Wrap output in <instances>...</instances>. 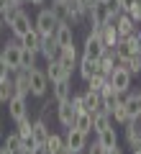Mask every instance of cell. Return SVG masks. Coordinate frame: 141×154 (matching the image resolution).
Segmentation results:
<instances>
[{
  "label": "cell",
  "mask_w": 141,
  "mask_h": 154,
  "mask_svg": "<svg viewBox=\"0 0 141 154\" xmlns=\"http://www.w3.org/2000/svg\"><path fill=\"white\" fill-rule=\"evenodd\" d=\"M49 88H51V82L46 80L44 69H38V67L28 69V93H31L33 98H46Z\"/></svg>",
  "instance_id": "1"
},
{
  "label": "cell",
  "mask_w": 141,
  "mask_h": 154,
  "mask_svg": "<svg viewBox=\"0 0 141 154\" xmlns=\"http://www.w3.org/2000/svg\"><path fill=\"white\" fill-rule=\"evenodd\" d=\"M0 57L8 62V67H11V72L21 69V38H8L5 44L0 46Z\"/></svg>",
  "instance_id": "2"
},
{
  "label": "cell",
  "mask_w": 141,
  "mask_h": 154,
  "mask_svg": "<svg viewBox=\"0 0 141 154\" xmlns=\"http://www.w3.org/2000/svg\"><path fill=\"white\" fill-rule=\"evenodd\" d=\"M57 26H59V21L54 18V13L49 11V8H41L36 16V21H33V28H36L41 36H54Z\"/></svg>",
  "instance_id": "3"
},
{
  "label": "cell",
  "mask_w": 141,
  "mask_h": 154,
  "mask_svg": "<svg viewBox=\"0 0 141 154\" xmlns=\"http://www.w3.org/2000/svg\"><path fill=\"white\" fill-rule=\"evenodd\" d=\"M103 49H105V46H103V41H100V28H92V31L85 36V41H82V57L100 59Z\"/></svg>",
  "instance_id": "4"
},
{
  "label": "cell",
  "mask_w": 141,
  "mask_h": 154,
  "mask_svg": "<svg viewBox=\"0 0 141 154\" xmlns=\"http://www.w3.org/2000/svg\"><path fill=\"white\" fill-rule=\"evenodd\" d=\"M131 80H133V77H131L128 72L123 69V67H115V69L108 75V82H110V88H113L118 95H126V93H128V88H131Z\"/></svg>",
  "instance_id": "5"
},
{
  "label": "cell",
  "mask_w": 141,
  "mask_h": 154,
  "mask_svg": "<svg viewBox=\"0 0 141 154\" xmlns=\"http://www.w3.org/2000/svg\"><path fill=\"white\" fill-rule=\"evenodd\" d=\"M64 146L69 149L72 154H82L85 146H87V134H82V131H77L75 126H69L67 128V136H64Z\"/></svg>",
  "instance_id": "6"
},
{
  "label": "cell",
  "mask_w": 141,
  "mask_h": 154,
  "mask_svg": "<svg viewBox=\"0 0 141 154\" xmlns=\"http://www.w3.org/2000/svg\"><path fill=\"white\" fill-rule=\"evenodd\" d=\"M8 28H11V36L21 38L23 33H28V31L33 28V23H31V16H28V13L21 8V11H18L16 16H13V21H11V26H8Z\"/></svg>",
  "instance_id": "7"
},
{
  "label": "cell",
  "mask_w": 141,
  "mask_h": 154,
  "mask_svg": "<svg viewBox=\"0 0 141 154\" xmlns=\"http://www.w3.org/2000/svg\"><path fill=\"white\" fill-rule=\"evenodd\" d=\"M57 62L62 64V69L67 72V75H72V69L77 67V46L69 44V46H62L59 54H57Z\"/></svg>",
  "instance_id": "8"
},
{
  "label": "cell",
  "mask_w": 141,
  "mask_h": 154,
  "mask_svg": "<svg viewBox=\"0 0 141 154\" xmlns=\"http://www.w3.org/2000/svg\"><path fill=\"white\" fill-rule=\"evenodd\" d=\"M5 105H8V116H11V121H21V118H26V116H28V103H26V98H21V95H13Z\"/></svg>",
  "instance_id": "9"
},
{
  "label": "cell",
  "mask_w": 141,
  "mask_h": 154,
  "mask_svg": "<svg viewBox=\"0 0 141 154\" xmlns=\"http://www.w3.org/2000/svg\"><path fill=\"white\" fill-rule=\"evenodd\" d=\"M57 118H59V123H62L64 128H69L72 123H75L77 110L72 108V103H69V100H59V103H57Z\"/></svg>",
  "instance_id": "10"
},
{
  "label": "cell",
  "mask_w": 141,
  "mask_h": 154,
  "mask_svg": "<svg viewBox=\"0 0 141 154\" xmlns=\"http://www.w3.org/2000/svg\"><path fill=\"white\" fill-rule=\"evenodd\" d=\"M115 31H118V38H128V36H133L139 28H136V23H133V18L128 16V13H121L118 18H115Z\"/></svg>",
  "instance_id": "11"
},
{
  "label": "cell",
  "mask_w": 141,
  "mask_h": 154,
  "mask_svg": "<svg viewBox=\"0 0 141 154\" xmlns=\"http://www.w3.org/2000/svg\"><path fill=\"white\" fill-rule=\"evenodd\" d=\"M72 95V77H62L57 82H51V98L59 103V100H69Z\"/></svg>",
  "instance_id": "12"
},
{
  "label": "cell",
  "mask_w": 141,
  "mask_h": 154,
  "mask_svg": "<svg viewBox=\"0 0 141 154\" xmlns=\"http://www.w3.org/2000/svg\"><path fill=\"white\" fill-rule=\"evenodd\" d=\"M49 134H51V131H49V123H46L44 116H38V118H33V121H31V136H33V141H36V146L46 141Z\"/></svg>",
  "instance_id": "13"
},
{
  "label": "cell",
  "mask_w": 141,
  "mask_h": 154,
  "mask_svg": "<svg viewBox=\"0 0 141 154\" xmlns=\"http://www.w3.org/2000/svg\"><path fill=\"white\" fill-rule=\"evenodd\" d=\"M13 93L16 95H21V98H28V69H16L13 72Z\"/></svg>",
  "instance_id": "14"
},
{
  "label": "cell",
  "mask_w": 141,
  "mask_h": 154,
  "mask_svg": "<svg viewBox=\"0 0 141 154\" xmlns=\"http://www.w3.org/2000/svg\"><path fill=\"white\" fill-rule=\"evenodd\" d=\"M54 38H57V44H59V46L75 44V26H72V23H59L57 31H54Z\"/></svg>",
  "instance_id": "15"
},
{
  "label": "cell",
  "mask_w": 141,
  "mask_h": 154,
  "mask_svg": "<svg viewBox=\"0 0 141 154\" xmlns=\"http://www.w3.org/2000/svg\"><path fill=\"white\" fill-rule=\"evenodd\" d=\"M77 72H80V77L87 82L92 75H98V72H100L98 59H90V57H82V59H77Z\"/></svg>",
  "instance_id": "16"
},
{
  "label": "cell",
  "mask_w": 141,
  "mask_h": 154,
  "mask_svg": "<svg viewBox=\"0 0 141 154\" xmlns=\"http://www.w3.org/2000/svg\"><path fill=\"white\" fill-rule=\"evenodd\" d=\"M113 49H115V54H118L121 62H126V59H131L133 54H139V51H136V44H133V36H128V38H118V44H115Z\"/></svg>",
  "instance_id": "17"
},
{
  "label": "cell",
  "mask_w": 141,
  "mask_h": 154,
  "mask_svg": "<svg viewBox=\"0 0 141 154\" xmlns=\"http://www.w3.org/2000/svg\"><path fill=\"white\" fill-rule=\"evenodd\" d=\"M126 141H128L131 149H133L136 144H141V116L139 118H131V121L126 123Z\"/></svg>",
  "instance_id": "18"
},
{
  "label": "cell",
  "mask_w": 141,
  "mask_h": 154,
  "mask_svg": "<svg viewBox=\"0 0 141 154\" xmlns=\"http://www.w3.org/2000/svg\"><path fill=\"white\" fill-rule=\"evenodd\" d=\"M82 105H85L87 113H98V110H103V98H100V93L85 90L82 93Z\"/></svg>",
  "instance_id": "19"
},
{
  "label": "cell",
  "mask_w": 141,
  "mask_h": 154,
  "mask_svg": "<svg viewBox=\"0 0 141 154\" xmlns=\"http://www.w3.org/2000/svg\"><path fill=\"white\" fill-rule=\"evenodd\" d=\"M110 121L118 123V126H126V123L131 121V116H128V108H126V95L115 103V108L110 110Z\"/></svg>",
  "instance_id": "20"
},
{
  "label": "cell",
  "mask_w": 141,
  "mask_h": 154,
  "mask_svg": "<svg viewBox=\"0 0 141 154\" xmlns=\"http://www.w3.org/2000/svg\"><path fill=\"white\" fill-rule=\"evenodd\" d=\"M59 49H62V46L57 44V38H54V36H44V41H41V49H38V54H41L46 62H49V59H57Z\"/></svg>",
  "instance_id": "21"
},
{
  "label": "cell",
  "mask_w": 141,
  "mask_h": 154,
  "mask_svg": "<svg viewBox=\"0 0 141 154\" xmlns=\"http://www.w3.org/2000/svg\"><path fill=\"white\" fill-rule=\"evenodd\" d=\"M41 41H44V36L36 31V28H31L28 33H23V36H21V46H23V49L36 51V54H38V49H41Z\"/></svg>",
  "instance_id": "22"
},
{
  "label": "cell",
  "mask_w": 141,
  "mask_h": 154,
  "mask_svg": "<svg viewBox=\"0 0 141 154\" xmlns=\"http://www.w3.org/2000/svg\"><path fill=\"white\" fill-rule=\"evenodd\" d=\"M44 75H46V80H49V82H57V80H62V77H72V75H67V72L62 69V64H59L57 59H49V62H46Z\"/></svg>",
  "instance_id": "23"
},
{
  "label": "cell",
  "mask_w": 141,
  "mask_h": 154,
  "mask_svg": "<svg viewBox=\"0 0 141 154\" xmlns=\"http://www.w3.org/2000/svg\"><path fill=\"white\" fill-rule=\"evenodd\" d=\"M100 41H103V46H105V49H113V46L118 44V31H115V26H113V23H108V26H103V28H100Z\"/></svg>",
  "instance_id": "24"
},
{
  "label": "cell",
  "mask_w": 141,
  "mask_h": 154,
  "mask_svg": "<svg viewBox=\"0 0 141 154\" xmlns=\"http://www.w3.org/2000/svg\"><path fill=\"white\" fill-rule=\"evenodd\" d=\"M72 126H75L77 131H82V134H87V136H90V134H92V113H87V110H80Z\"/></svg>",
  "instance_id": "25"
},
{
  "label": "cell",
  "mask_w": 141,
  "mask_h": 154,
  "mask_svg": "<svg viewBox=\"0 0 141 154\" xmlns=\"http://www.w3.org/2000/svg\"><path fill=\"white\" fill-rule=\"evenodd\" d=\"M95 141H98L103 149H110V146H115V144H118V134H115L113 126H108V128H103V131L98 134V139H95Z\"/></svg>",
  "instance_id": "26"
},
{
  "label": "cell",
  "mask_w": 141,
  "mask_h": 154,
  "mask_svg": "<svg viewBox=\"0 0 141 154\" xmlns=\"http://www.w3.org/2000/svg\"><path fill=\"white\" fill-rule=\"evenodd\" d=\"M49 11L54 13V18L59 23H69V11H67V0H51Z\"/></svg>",
  "instance_id": "27"
},
{
  "label": "cell",
  "mask_w": 141,
  "mask_h": 154,
  "mask_svg": "<svg viewBox=\"0 0 141 154\" xmlns=\"http://www.w3.org/2000/svg\"><path fill=\"white\" fill-rule=\"evenodd\" d=\"M126 108H128L131 118L141 116V93H126Z\"/></svg>",
  "instance_id": "28"
},
{
  "label": "cell",
  "mask_w": 141,
  "mask_h": 154,
  "mask_svg": "<svg viewBox=\"0 0 141 154\" xmlns=\"http://www.w3.org/2000/svg\"><path fill=\"white\" fill-rule=\"evenodd\" d=\"M113 126V121H110V116L105 113V110H98V113H92V134H100L103 128Z\"/></svg>",
  "instance_id": "29"
},
{
  "label": "cell",
  "mask_w": 141,
  "mask_h": 154,
  "mask_svg": "<svg viewBox=\"0 0 141 154\" xmlns=\"http://www.w3.org/2000/svg\"><path fill=\"white\" fill-rule=\"evenodd\" d=\"M44 149H46L49 154H59L62 149H64V136H59V134H49L46 141H44Z\"/></svg>",
  "instance_id": "30"
},
{
  "label": "cell",
  "mask_w": 141,
  "mask_h": 154,
  "mask_svg": "<svg viewBox=\"0 0 141 154\" xmlns=\"http://www.w3.org/2000/svg\"><path fill=\"white\" fill-rule=\"evenodd\" d=\"M118 67H123V69L128 72L131 77L141 75V54H133L131 59H126V62H118Z\"/></svg>",
  "instance_id": "31"
},
{
  "label": "cell",
  "mask_w": 141,
  "mask_h": 154,
  "mask_svg": "<svg viewBox=\"0 0 141 154\" xmlns=\"http://www.w3.org/2000/svg\"><path fill=\"white\" fill-rule=\"evenodd\" d=\"M36 67V51L21 46V69H33Z\"/></svg>",
  "instance_id": "32"
},
{
  "label": "cell",
  "mask_w": 141,
  "mask_h": 154,
  "mask_svg": "<svg viewBox=\"0 0 141 154\" xmlns=\"http://www.w3.org/2000/svg\"><path fill=\"white\" fill-rule=\"evenodd\" d=\"M11 77H8V80H0V103H8V100L16 95V93H13V80H11Z\"/></svg>",
  "instance_id": "33"
},
{
  "label": "cell",
  "mask_w": 141,
  "mask_h": 154,
  "mask_svg": "<svg viewBox=\"0 0 141 154\" xmlns=\"http://www.w3.org/2000/svg\"><path fill=\"white\" fill-rule=\"evenodd\" d=\"M105 80H108V75H103V72H98V75H92L90 80H87V90H92V93H100L105 85Z\"/></svg>",
  "instance_id": "34"
},
{
  "label": "cell",
  "mask_w": 141,
  "mask_h": 154,
  "mask_svg": "<svg viewBox=\"0 0 141 154\" xmlns=\"http://www.w3.org/2000/svg\"><path fill=\"white\" fill-rule=\"evenodd\" d=\"M16 126H18V134H21V139H28V136H31V116H26V118L16 121Z\"/></svg>",
  "instance_id": "35"
},
{
  "label": "cell",
  "mask_w": 141,
  "mask_h": 154,
  "mask_svg": "<svg viewBox=\"0 0 141 154\" xmlns=\"http://www.w3.org/2000/svg\"><path fill=\"white\" fill-rule=\"evenodd\" d=\"M3 144H5L8 149H18V146H23V139H21V134H18V131H11Z\"/></svg>",
  "instance_id": "36"
},
{
  "label": "cell",
  "mask_w": 141,
  "mask_h": 154,
  "mask_svg": "<svg viewBox=\"0 0 141 154\" xmlns=\"http://www.w3.org/2000/svg\"><path fill=\"white\" fill-rule=\"evenodd\" d=\"M128 16L133 18V23H141V0H136V3H133V8H131Z\"/></svg>",
  "instance_id": "37"
},
{
  "label": "cell",
  "mask_w": 141,
  "mask_h": 154,
  "mask_svg": "<svg viewBox=\"0 0 141 154\" xmlns=\"http://www.w3.org/2000/svg\"><path fill=\"white\" fill-rule=\"evenodd\" d=\"M11 75H13V72H11V67H8V62L0 57V80H8Z\"/></svg>",
  "instance_id": "38"
},
{
  "label": "cell",
  "mask_w": 141,
  "mask_h": 154,
  "mask_svg": "<svg viewBox=\"0 0 141 154\" xmlns=\"http://www.w3.org/2000/svg\"><path fill=\"white\" fill-rule=\"evenodd\" d=\"M85 149H87V154H105V149L98 141H92V146H85Z\"/></svg>",
  "instance_id": "39"
},
{
  "label": "cell",
  "mask_w": 141,
  "mask_h": 154,
  "mask_svg": "<svg viewBox=\"0 0 141 154\" xmlns=\"http://www.w3.org/2000/svg\"><path fill=\"white\" fill-rule=\"evenodd\" d=\"M133 3H136V0H118V5H121V11H123V13H131Z\"/></svg>",
  "instance_id": "40"
},
{
  "label": "cell",
  "mask_w": 141,
  "mask_h": 154,
  "mask_svg": "<svg viewBox=\"0 0 141 154\" xmlns=\"http://www.w3.org/2000/svg\"><path fill=\"white\" fill-rule=\"evenodd\" d=\"M133 44H136V51L141 54V28H139V31L133 33Z\"/></svg>",
  "instance_id": "41"
},
{
  "label": "cell",
  "mask_w": 141,
  "mask_h": 154,
  "mask_svg": "<svg viewBox=\"0 0 141 154\" xmlns=\"http://www.w3.org/2000/svg\"><path fill=\"white\" fill-rule=\"evenodd\" d=\"M105 154H123V149L115 144V146H110V149H105Z\"/></svg>",
  "instance_id": "42"
},
{
  "label": "cell",
  "mask_w": 141,
  "mask_h": 154,
  "mask_svg": "<svg viewBox=\"0 0 141 154\" xmlns=\"http://www.w3.org/2000/svg\"><path fill=\"white\" fill-rule=\"evenodd\" d=\"M31 154H49V152L44 149V144H38V146H33V149H31Z\"/></svg>",
  "instance_id": "43"
},
{
  "label": "cell",
  "mask_w": 141,
  "mask_h": 154,
  "mask_svg": "<svg viewBox=\"0 0 141 154\" xmlns=\"http://www.w3.org/2000/svg\"><path fill=\"white\" fill-rule=\"evenodd\" d=\"M11 154H31L28 149H23V146H18V149H11Z\"/></svg>",
  "instance_id": "44"
},
{
  "label": "cell",
  "mask_w": 141,
  "mask_h": 154,
  "mask_svg": "<svg viewBox=\"0 0 141 154\" xmlns=\"http://www.w3.org/2000/svg\"><path fill=\"white\" fill-rule=\"evenodd\" d=\"M5 8H11V0H0V13L5 11Z\"/></svg>",
  "instance_id": "45"
},
{
  "label": "cell",
  "mask_w": 141,
  "mask_h": 154,
  "mask_svg": "<svg viewBox=\"0 0 141 154\" xmlns=\"http://www.w3.org/2000/svg\"><path fill=\"white\" fill-rule=\"evenodd\" d=\"M28 3H31V5H44L46 0H28Z\"/></svg>",
  "instance_id": "46"
},
{
  "label": "cell",
  "mask_w": 141,
  "mask_h": 154,
  "mask_svg": "<svg viewBox=\"0 0 141 154\" xmlns=\"http://www.w3.org/2000/svg\"><path fill=\"white\" fill-rule=\"evenodd\" d=\"M0 154H11V149H8L5 144H3V146H0Z\"/></svg>",
  "instance_id": "47"
},
{
  "label": "cell",
  "mask_w": 141,
  "mask_h": 154,
  "mask_svg": "<svg viewBox=\"0 0 141 154\" xmlns=\"http://www.w3.org/2000/svg\"><path fill=\"white\" fill-rule=\"evenodd\" d=\"M131 152H133V154H141V144H136V146L131 149Z\"/></svg>",
  "instance_id": "48"
},
{
  "label": "cell",
  "mask_w": 141,
  "mask_h": 154,
  "mask_svg": "<svg viewBox=\"0 0 141 154\" xmlns=\"http://www.w3.org/2000/svg\"><path fill=\"white\" fill-rule=\"evenodd\" d=\"M103 3H105V0H103Z\"/></svg>",
  "instance_id": "49"
}]
</instances>
